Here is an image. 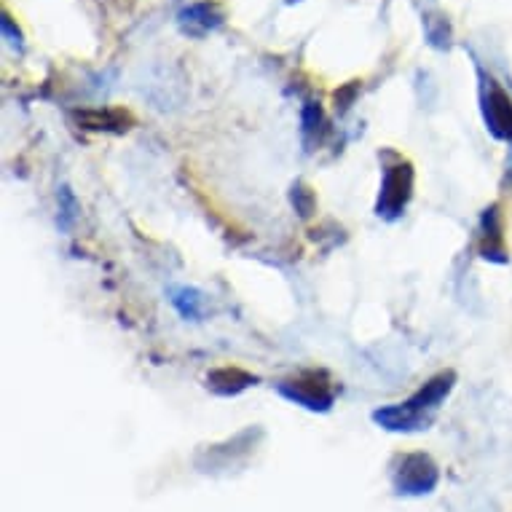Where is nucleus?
Returning a JSON list of instances; mask_svg holds the SVG:
<instances>
[{
    "instance_id": "obj_1",
    "label": "nucleus",
    "mask_w": 512,
    "mask_h": 512,
    "mask_svg": "<svg viewBox=\"0 0 512 512\" xmlns=\"http://www.w3.org/2000/svg\"><path fill=\"white\" fill-rule=\"evenodd\" d=\"M456 387V373L454 370H443L437 373L424 384V387L411 395L403 403L384 405L370 413L373 424H378L387 432H397V435H411V432H424L429 424L435 421L440 405L448 400V395Z\"/></svg>"
},
{
    "instance_id": "obj_3",
    "label": "nucleus",
    "mask_w": 512,
    "mask_h": 512,
    "mask_svg": "<svg viewBox=\"0 0 512 512\" xmlns=\"http://www.w3.org/2000/svg\"><path fill=\"white\" fill-rule=\"evenodd\" d=\"M261 440V427H247L242 429L239 435L231 437V440H226V443L207 445V448H202V451L196 454V470L204 472V475H220V472L236 470V467H242V464L255 454V448H258Z\"/></svg>"
},
{
    "instance_id": "obj_17",
    "label": "nucleus",
    "mask_w": 512,
    "mask_h": 512,
    "mask_svg": "<svg viewBox=\"0 0 512 512\" xmlns=\"http://www.w3.org/2000/svg\"><path fill=\"white\" fill-rule=\"evenodd\" d=\"M3 35H6V38H11V46L22 49V33H19V30H14V25H11V17H3Z\"/></svg>"
},
{
    "instance_id": "obj_7",
    "label": "nucleus",
    "mask_w": 512,
    "mask_h": 512,
    "mask_svg": "<svg viewBox=\"0 0 512 512\" xmlns=\"http://www.w3.org/2000/svg\"><path fill=\"white\" fill-rule=\"evenodd\" d=\"M480 258L496 266L510 263V252H507V242H504V218L499 204H488L483 215H480Z\"/></svg>"
},
{
    "instance_id": "obj_5",
    "label": "nucleus",
    "mask_w": 512,
    "mask_h": 512,
    "mask_svg": "<svg viewBox=\"0 0 512 512\" xmlns=\"http://www.w3.org/2000/svg\"><path fill=\"white\" fill-rule=\"evenodd\" d=\"M480 78V113L488 135L499 143H512V97L496 84V78L486 76V70L478 68Z\"/></svg>"
},
{
    "instance_id": "obj_6",
    "label": "nucleus",
    "mask_w": 512,
    "mask_h": 512,
    "mask_svg": "<svg viewBox=\"0 0 512 512\" xmlns=\"http://www.w3.org/2000/svg\"><path fill=\"white\" fill-rule=\"evenodd\" d=\"M440 483V470L429 454H405L392 470V488L397 496H429Z\"/></svg>"
},
{
    "instance_id": "obj_13",
    "label": "nucleus",
    "mask_w": 512,
    "mask_h": 512,
    "mask_svg": "<svg viewBox=\"0 0 512 512\" xmlns=\"http://www.w3.org/2000/svg\"><path fill=\"white\" fill-rule=\"evenodd\" d=\"M78 212H81V204H78L76 194H73V188L70 185H59L57 191V223L62 231H70V228L76 226Z\"/></svg>"
},
{
    "instance_id": "obj_4",
    "label": "nucleus",
    "mask_w": 512,
    "mask_h": 512,
    "mask_svg": "<svg viewBox=\"0 0 512 512\" xmlns=\"http://www.w3.org/2000/svg\"><path fill=\"white\" fill-rule=\"evenodd\" d=\"M277 392L311 413H328L336 405V392L325 370H303L298 376L285 378L277 384Z\"/></svg>"
},
{
    "instance_id": "obj_16",
    "label": "nucleus",
    "mask_w": 512,
    "mask_h": 512,
    "mask_svg": "<svg viewBox=\"0 0 512 512\" xmlns=\"http://www.w3.org/2000/svg\"><path fill=\"white\" fill-rule=\"evenodd\" d=\"M354 92H357V81H352V84L346 86V89L336 92V108H338V113H346V110L352 108Z\"/></svg>"
},
{
    "instance_id": "obj_12",
    "label": "nucleus",
    "mask_w": 512,
    "mask_h": 512,
    "mask_svg": "<svg viewBox=\"0 0 512 512\" xmlns=\"http://www.w3.org/2000/svg\"><path fill=\"white\" fill-rule=\"evenodd\" d=\"M169 301L175 306V311L183 319H191V322H199L204 314V295L196 290V287H175L169 293Z\"/></svg>"
},
{
    "instance_id": "obj_11",
    "label": "nucleus",
    "mask_w": 512,
    "mask_h": 512,
    "mask_svg": "<svg viewBox=\"0 0 512 512\" xmlns=\"http://www.w3.org/2000/svg\"><path fill=\"white\" fill-rule=\"evenodd\" d=\"M330 126L328 118H325V110L319 102H306L301 113V135L306 151H314L317 145H322V140L328 137Z\"/></svg>"
},
{
    "instance_id": "obj_8",
    "label": "nucleus",
    "mask_w": 512,
    "mask_h": 512,
    "mask_svg": "<svg viewBox=\"0 0 512 512\" xmlns=\"http://www.w3.org/2000/svg\"><path fill=\"white\" fill-rule=\"evenodd\" d=\"M223 22H226V14L220 11L218 3H210V0L188 6V9L180 11V17H177L180 30H183L185 35H191V38H202V35L218 30Z\"/></svg>"
},
{
    "instance_id": "obj_10",
    "label": "nucleus",
    "mask_w": 512,
    "mask_h": 512,
    "mask_svg": "<svg viewBox=\"0 0 512 512\" xmlns=\"http://www.w3.org/2000/svg\"><path fill=\"white\" fill-rule=\"evenodd\" d=\"M255 384H258V376H252V373L236 368V365H231V368L228 365L226 368H215L207 373V389L220 397L242 395L244 389L255 387Z\"/></svg>"
},
{
    "instance_id": "obj_14",
    "label": "nucleus",
    "mask_w": 512,
    "mask_h": 512,
    "mask_svg": "<svg viewBox=\"0 0 512 512\" xmlns=\"http://www.w3.org/2000/svg\"><path fill=\"white\" fill-rule=\"evenodd\" d=\"M290 204H293V210L298 212V218H311L314 215V210H317V199H314V191H311L309 185L306 183H293V188H290Z\"/></svg>"
},
{
    "instance_id": "obj_15",
    "label": "nucleus",
    "mask_w": 512,
    "mask_h": 512,
    "mask_svg": "<svg viewBox=\"0 0 512 512\" xmlns=\"http://www.w3.org/2000/svg\"><path fill=\"white\" fill-rule=\"evenodd\" d=\"M424 25H427V38L432 46H437V49H448L451 46V25L443 17H427Z\"/></svg>"
},
{
    "instance_id": "obj_9",
    "label": "nucleus",
    "mask_w": 512,
    "mask_h": 512,
    "mask_svg": "<svg viewBox=\"0 0 512 512\" xmlns=\"http://www.w3.org/2000/svg\"><path fill=\"white\" fill-rule=\"evenodd\" d=\"M81 129L89 132H113V135H124L132 129L135 118L126 110H76L73 113Z\"/></svg>"
},
{
    "instance_id": "obj_2",
    "label": "nucleus",
    "mask_w": 512,
    "mask_h": 512,
    "mask_svg": "<svg viewBox=\"0 0 512 512\" xmlns=\"http://www.w3.org/2000/svg\"><path fill=\"white\" fill-rule=\"evenodd\" d=\"M381 188H378L376 215L387 223H395L405 215L408 204L413 199V164L408 159H400L397 153H384L381 156Z\"/></svg>"
}]
</instances>
